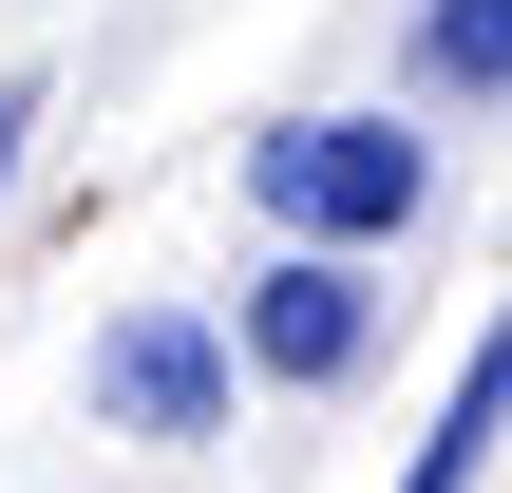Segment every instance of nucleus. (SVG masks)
<instances>
[{"label":"nucleus","mask_w":512,"mask_h":493,"mask_svg":"<svg viewBox=\"0 0 512 493\" xmlns=\"http://www.w3.org/2000/svg\"><path fill=\"white\" fill-rule=\"evenodd\" d=\"M494 437H512V304L475 323V361H456V399H437V437H418V475H399V493H475V475H494Z\"/></svg>","instance_id":"obj_4"},{"label":"nucleus","mask_w":512,"mask_h":493,"mask_svg":"<svg viewBox=\"0 0 512 493\" xmlns=\"http://www.w3.org/2000/svg\"><path fill=\"white\" fill-rule=\"evenodd\" d=\"M399 95H512V0H418L399 19Z\"/></svg>","instance_id":"obj_5"},{"label":"nucleus","mask_w":512,"mask_h":493,"mask_svg":"<svg viewBox=\"0 0 512 493\" xmlns=\"http://www.w3.org/2000/svg\"><path fill=\"white\" fill-rule=\"evenodd\" d=\"M19 152H38V95H0V190H19Z\"/></svg>","instance_id":"obj_6"},{"label":"nucleus","mask_w":512,"mask_h":493,"mask_svg":"<svg viewBox=\"0 0 512 493\" xmlns=\"http://www.w3.org/2000/svg\"><path fill=\"white\" fill-rule=\"evenodd\" d=\"M418 209H437V152L399 114H285V133H247V228L266 247H399Z\"/></svg>","instance_id":"obj_1"},{"label":"nucleus","mask_w":512,"mask_h":493,"mask_svg":"<svg viewBox=\"0 0 512 493\" xmlns=\"http://www.w3.org/2000/svg\"><path fill=\"white\" fill-rule=\"evenodd\" d=\"M95 437H152V456L228 437V323H209V304H133V323H95Z\"/></svg>","instance_id":"obj_3"},{"label":"nucleus","mask_w":512,"mask_h":493,"mask_svg":"<svg viewBox=\"0 0 512 493\" xmlns=\"http://www.w3.org/2000/svg\"><path fill=\"white\" fill-rule=\"evenodd\" d=\"M228 361L247 380H361L380 361V285H361V247H266L247 266V304H228Z\"/></svg>","instance_id":"obj_2"}]
</instances>
